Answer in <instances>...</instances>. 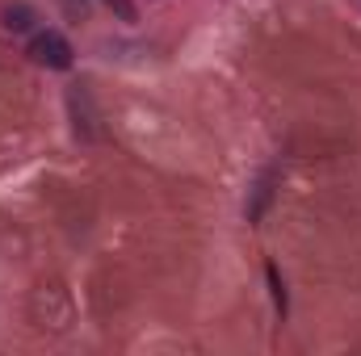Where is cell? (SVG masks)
Instances as JSON below:
<instances>
[{"mask_svg": "<svg viewBox=\"0 0 361 356\" xmlns=\"http://www.w3.org/2000/svg\"><path fill=\"white\" fill-rule=\"evenodd\" d=\"M30 314L42 331H63L72 323V298L59 281H42L30 298Z\"/></svg>", "mask_w": 361, "mask_h": 356, "instance_id": "6da1fadb", "label": "cell"}, {"mask_svg": "<svg viewBox=\"0 0 361 356\" xmlns=\"http://www.w3.org/2000/svg\"><path fill=\"white\" fill-rule=\"evenodd\" d=\"M30 59L34 63H42V68H72V46L59 38V34H38L34 42H30Z\"/></svg>", "mask_w": 361, "mask_h": 356, "instance_id": "7a4b0ae2", "label": "cell"}, {"mask_svg": "<svg viewBox=\"0 0 361 356\" xmlns=\"http://www.w3.org/2000/svg\"><path fill=\"white\" fill-rule=\"evenodd\" d=\"M34 21H38V13H34L30 4H8V8H4V30H13V34L30 30Z\"/></svg>", "mask_w": 361, "mask_h": 356, "instance_id": "3957f363", "label": "cell"}]
</instances>
